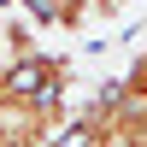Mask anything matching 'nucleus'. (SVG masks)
Instances as JSON below:
<instances>
[{"label":"nucleus","instance_id":"obj_1","mask_svg":"<svg viewBox=\"0 0 147 147\" xmlns=\"http://www.w3.org/2000/svg\"><path fill=\"white\" fill-rule=\"evenodd\" d=\"M124 94H136V100H147V53H136V65L124 71V82H118Z\"/></svg>","mask_w":147,"mask_h":147}]
</instances>
